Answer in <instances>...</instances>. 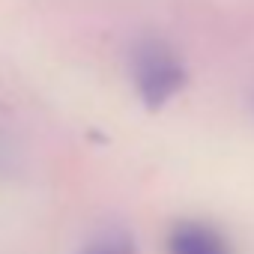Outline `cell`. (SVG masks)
Instances as JSON below:
<instances>
[{"label": "cell", "mask_w": 254, "mask_h": 254, "mask_svg": "<svg viewBox=\"0 0 254 254\" xmlns=\"http://www.w3.org/2000/svg\"><path fill=\"white\" fill-rule=\"evenodd\" d=\"M132 84L141 105L156 114L186 90L189 69L165 39H141L132 48Z\"/></svg>", "instance_id": "1"}, {"label": "cell", "mask_w": 254, "mask_h": 254, "mask_svg": "<svg viewBox=\"0 0 254 254\" xmlns=\"http://www.w3.org/2000/svg\"><path fill=\"white\" fill-rule=\"evenodd\" d=\"M168 254H233L230 239L209 221L200 218H180L171 224L165 236Z\"/></svg>", "instance_id": "2"}, {"label": "cell", "mask_w": 254, "mask_h": 254, "mask_svg": "<svg viewBox=\"0 0 254 254\" xmlns=\"http://www.w3.org/2000/svg\"><path fill=\"white\" fill-rule=\"evenodd\" d=\"M75 254H138V242L126 230H102L90 236Z\"/></svg>", "instance_id": "3"}]
</instances>
